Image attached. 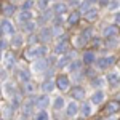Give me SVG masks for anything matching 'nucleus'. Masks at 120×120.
<instances>
[{"instance_id":"3","label":"nucleus","mask_w":120,"mask_h":120,"mask_svg":"<svg viewBox=\"0 0 120 120\" xmlns=\"http://www.w3.org/2000/svg\"><path fill=\"white\" fill-rule=\"evenodd\" d=\"M55 83H56V88H58L61 93L69 91V90H71V85H72L71 77H69L67 74H58L55 77Z\"/></svg>"},{"instance_id":"2","label":"nucleus","mask_w":120,"mask_h":120,"mask_svg":"<svg viewBox=\"0 0 120 120\" xmlns=\"http://www.w3.org/2000/svg\"><path fill=\"white\" fill-rule=\"evenodd\" d=\"M115 63H117V56H114V55H104V56H98L93 66H94V69H96V71H107V69L114 67Z\"/></svg>"},{"instance_id":"42","label":"nucleus","mask_w":120,"mask_h":120,"mask_svg":"<svg viewBox=\"0 0 120 120\" xmlns=\"http://www.w3.org/2000/svg\"><path fill=\"white\" fill-rule=\"evenodd\" d=\"M34 120H50V114L46 109H42V111H37V114L34 115Z\"/></svg>"},{"instance_id":"58","label":"nucleus","mask_w":120,"mask_h":120,"mask_svg":"<svg viewBox=\"0 0 120 120\" xmlns=\"http://www.w3.org/2000/svg\"><path fill=\"white\" fill-rule=\"evenodd\" d=\"M0 120H5V119H2V117H0Z\"/></svg>"},{"instance_id":"28","label":"nucleus","mask_w":120,"mask_h":120,"mask_svg":"<svg viewBox=\"0 0 120 120\" xmlns=\"http://www.w3.org/2000/svg\"><path fill=\"white\" fill-rule=\"evenodd\" d=\"M80 115H82L83 119H88V117H91L93 115V104L90 101H83L80 104V112H79Z\"/></svg>"},{"instance_id":"36","label":"nucleus","mask_w":120,"mask_h":120,"mask_svg":"<svg viewBox=\"0 0 120 120\" xmlns=\"http://www.w3.org/2000/svg\"><path fill=\"white\" fill-rule=\"evenodd\" d=\"M53 2H56V0H35V7L38 8V11H43V10L51 8Z\"/></svg>"},{"instance_id":"22","label":"nucleus","mask_w":120,"mask_h":120,"mask_svg":"<svg viewBox=\"0 0 120 120\" xmlns=\"http://www.w3.org/2000/svg\"><path fill=\"white\" fill-rule=\"evenodd\" d=\"M55 88H56V83L53 79H45L42 82V85H40V90H42L43 94H51V93L55 91Z\"/></svg>"},{"instance_id":"5","label":"nucleus","mask_w":120,"mask_h":120,"mask_svg":"<svg viewBox=\"0 0 120 120\" xmlns=\"http://www.w3.org/2000/svg\"><path fill=\"white\" fill-rule=\"evenodd\" d=\"M32 72L34 74H45L46 71L50 69V63H48V59L46 58H38V59H35V61H32Z\"/></svg>"},{"instance_id":"52","label":"nucleus","mask_w":120,"mask_h":120,"mask_svg":"<svg viewBox=\"0 0 120 120\" xmlns=\"http://www.w3.org/2000/svg\"><path fill=\"white\" fill-rule=\"evenodd\" d=\"M3 94V86H2V83H0V96Z\"/></svg>"},{"instance_id":"17","label":"nucleus","mask_w":120,"mask_h":120,"mask_svg":"<svg viewBox=\"0 0 120 120\" xmlns=\"http://www.w3.org/2000/svg\"><path fill=\"white\" fill-rule=\"evenodd\" d=\"M96 58H98V56H96V51L86 48V50L83 51V55H82L80 59H82L83 66H93V64H94V61H96Z\"/></svg>"},{"instance_id":"18","label":"nucleus","mask_w":120,"mask_h":120,"mask_svg":"<svg viewBox=\"0 0 120 120\" xmlns=\"http://www.w3.org/2000/svg\"><path fill=\"white\" fill-rule=\"evenodd\" d=\"M106 99V93L104 90H94V91L90 94V102L93 106H101L102 102Z\"/></svg>"},{"instance_id":"34","label":"nucleus","mask_w":120,"mask_h":120,"mask_svg":"<svg viewBox=\"0 0 120 120\" xmlns=\"http://www.w3.org/2000/svg\"><path fill=\"white\" fill-rule=\"evenodd\" d=\"M90 85H91L94 90H102V86L106 85V79L104 77H99V75H96V77H93V79H90Z\"/></svg>"},{"instance_id":"23","label":"nucleus","mask_w":120,"mask_h":120,"mask_svg":"<svg viewBox=\"0 0 120 120\" xmlns=\"http://www.w3.org/2000/svg\"><path fill=\"white\" fill-rule=\"evenodd\" d=\"M26 43V35L24 34H15L11 40H10V48H21V46Z\"/></svg>"},{"instance_id":"53","label":"nucleus","mask_w":120,"mask_h":120,"mask_svg":"<svg viewBox=\"0 0 120 120\" xmlns=\"http://www.w3.org/2000/svg\"><path fill=\"white\" fill-rule=\"evenodd\" d=\"M104 120H117V119H114V117H107V119H104Z\"/></svg>"},{"instance_id":"30","label":"nucleus","mask_w":120,"mask_h":120,"mask_svg":"<svg viewBox=\"0 0 120 120\" xmlns=\"http://www.w3.org/2000/svg\"><path fill=\"white\" fill-rule=\"evenodd\" d=\"M90 42L86 40V38L83 37L82 34H79V35H75V37H72V46H74L75 50H80V48H85V46L88 45Z\"/></svg>"},{"instance_id":"31","label":"nucleus","mask_w":120,"mask_h":120,"mask_svg":"<svg viewBox=\"0 0 120 120\" xmlns=\"http://www.w3.org/2000/svg\"><path fill=\"white\" fill-rule=\"evenodd\" d=\"M80 19H82V13L79 10H72L69 13V16H67V24L69 26H75V24L80 22Z\"/></svg>"},{"instance_id":"35","label":"nucleus","mask_w":120,"mask_h":120,"mask_svg":"<svg viewBox=\"0 0 120 120\" xmlns=\"http://www.w3.org/2000/svg\"><path fill=\"white\" fill-rule=\"evenodd\" d=\"M66 107V99L64 96H56L53 99V111H63Z\"/></svg>"},{"instance_id":"26","label":"nucleus","mask_w":120,"mask_h":120,"mask_svg":"<svg viewBox=\"0 0 120 120\" xmlns=\"http://www.w3.org/2000/svg\"><path fill=\"white\" fill-rule=\"evenodd\" d=\"M104 79H106V83H109L112 88H115V86H119V85H120V74H119V72H115V71H111Z\"/></svg>"},{"instance_id":"21","label":"nucleus","mask_w":120,"mask_h":120,"mask_svg":"<svg viewBox=\"0 0 120 120\" xmlns=\"http://www.w3.org/2000/svg\"><path fill=\"white\" fill-rule=\"evenodd\" d=\"M71 50V46H69V40H58L56 42L55 48H53V51H55L56 55H66L67 51Z\"/></svg>"},{"instance_id":"14","label":"nucleus","mask_w":120,"mask_h":120,"mask_svg":"<svg viewBox=\"0 0 120 120\" xmlns=\"http://www.w3.org/2000/svg\"><path fill=\"white\" fill-rule=\"evenodd\" d=\"M16 13H18V7H16L15 3L7 2V3H3V5H2V15H3L7 19L16 16Z\"/></svg>"},{"instance_id":"24","label":"nucleus","mask_w":120,"mask_h":120,"mask_svg":"<svg viewBox=\"0 0 120 120\" xmlns=\"http://www.w3.org/2000/svg\"><path fill=\"white\" fill-rule=\"evenodd\" d=\"M16 19H18L19 24H24V22H29L34 19V13L32 11H26V10H19L16 13Z\"/></svg>"},{"instance_id":"12","label":"nucleus","mask_w":120,"mask_h":120,"mask_svg":"<svg viewBox=\"0 0 120 120\" xmlns=\"http://www.w3.org/2000/svg\"><path fill=\"white\" fill-rule=\"evenodd\" d=\"M19 91L22 96H26V98H32V96H35V91H37V85L32 82H26L21 85V88H19Z\"/></svg>"},{"instance_id":"10","label":"nucleus","mask_w":120,"mask_h":120,"mask_svg":"<svg viewBox=\"0 0 120 120\" xmlns=\"http://www.w3.org/2000/svg\"><path fill=\"white\" fill-rule=\"evenodd\" d=\"M50 96L48 94H35L34 96V106H35V109L37 111H42V109H46L48 106H50Z\"/></svg>"},{"instance_id":"6","label":"nucleus","mask_w":120,"mask_h":120,"mask_svg":"<svg viewBox=\"0 0 120 120\" xmlns=\"http://www.w3.org/2000/svg\"><path fill=\"white\" fill-rule=\"evenodd\" d=\"M53 18H55L53 11H51V8H48V10H43V11L38 13V18L35 19V22H37V26L43 27V26H48L53 21Z\"/></svg>"},{"instance_id":"37","label":"nucleus","mask_w":120,"mask_h":120,"mask_svg":"<svg viewBox=\"0 0 120 120\" xmlns=\"http://www.w3.org/2000/svg\"><path fill=\"white\" fill-rule=\"evenodd\" d=\"M67 69H69L71 72H79V71H83V63H82V59H72Z\"/></svg>"},{"instance_id":"50","label":"nucleus","mask_w":120,"mask_h":120,"mask_svg":"<svg viewBox=\"0 0 120 120\" xmlns=\"http://www.w3.org/2000/svg\"><path fill=\"white\" fill-rule=\"evenodd\" d=\"M109 2H111V0H98V3H99V8H107Z\"/></svg>"},{"instance_id":"19","label":"nucleus","mask_w":120,"mask_h":120,"mask_svg":"<svg viewBox=\"0 0 120 120\" xmlns=\"http://www.w3.org/2000/svg\"><path fill=\"white\" fill-rule=\"evenodd\" d=\"M2 86H3V94H7V96H10V98L15 96L16 93H19L18 86L11 82V80H5V82L2 83Z\"/></svg>"},{"instance_id":"27","label":"nucleus","mask_w":120,"mask_h":120,"mask_svg":"<svg viewBox=\"0 0 120 120\" xmlns=\"http://www.w3.org/2000/svg\"><path fill=\"white\" fill-rule=\"evenodd\" d=\"M37 22H35V19H32V21H29V22H24V24H21V30H22V34L24 35H29V34H34V32H37Z\"/></svg>"},{"instance_id":"20","label":"nucleus","mask_w":120,"mask_h":120,"mask_svg":"<svg viewBox=\"0 0 120 120\" xmlns=\"http://www.w3.org/2000/svg\"><path fill=\"white\" fill-rule=\"evenodd\" d=\"M71 96H72V99L74 101H85V98H86V91H85V88H83L82 85H77L75 88H72V91H71Z\"/></svg>"},{"instance_id":"60","label":"nucleus","mask_w":120,"mask_h":120,"mask_svg":"<svg viewBox=\"0 0 120 120\" xmlns=\"http://www.w3.org/2000/svg\"><path fill=\"white\" fill-rule=\"evenodd\" d=\"M119 2H120V0H119Z\"/></svg>"},{"instance_id":"47","label":"nucleus","mask_w":120,"mask_h":120,"mask_svg":"<svg viewBox=\"0 0 120 120\" xmlns=\"http://www.w3.org/2000/svg\"><path fill=\"white\" fill-rule=\"evenodd\" d=\"M66 3H67V7H69V8H72V10H77L79 7H80V3H82V0H67Z\"/></svg>"},{"instance_id":"29","label":"nucleus","mask_w":120,"mask_h":120,"mask_svg":"<svg viewBox=\"0 0 120 120\" xmlns=\"http://www.w3.org/2000/svg\"><path fill=\"white\" fill-rule=\"evenodd\" d=\"M83 19H85L86 22H94V21H98V19H99V8L91 7V8L83 15Z\"/></svg>"},{"instance_id":"59","label":"nucleus","mask_w":120,"mask_h":120,"mask_svg":"<svg viewBox=\"0 0 120 120\" xmlns=\"http://www.w3.org/2000/svg\"><path fill=\"white\" fill-rule=\"evenodd\" d=\"M0 11H2V7H0Z\"/></svg>"},{"instance_id":"33","label":"nucleus","mask_w":120,"mask_h":120,"mask_svg":"<svg viewBox=\"0 0 120 120\" xmlns=\"http://www.w3.org/2000/svg\"><path fill=\"white\" fill-rule=\"evenodd\" d=\"M120 109V102L119 101H111L106 104V107H104V114L106 115H114L115 112H119Z\"/></svg>"},{"instance_id":"7","label":"nucleus","mask_w":120,"mask_h":120,"mask_svg":"<svg viewBox=\"0 0 120 120\" xmlns=\"http://www.w3.org/2000/svg\"><path fill=\"white\" fill-rule=\"evenodd\" d=\"M0 30L3 32V35H8V37H13L18 30H16V26L13 24V21L3 18L0 19Z\"/></svg>"},{"instance_id":"9","label":"nucleus","mask_w":120,"mask_h":120,"mask_svg":"<svg viewBox=\"0 0 120 120\" xmlns=\"http://www.w3.org/2000/svg\"><path fill=\"white\" fill-rule=\"evenodd\" d=\"M2 66H3V69L5 71H11L15 66H16V63H18V59H16V55L15 53H11V51H7L5 55L2 56Z\"/></svg>"},{"instance_id":"11","label":"nucleus","mask_w":120,"mask_h":120,"mask_svg":"<svg viewBox=\"0 0 120 120\" xmlns=\"http://www.w3.org/2000/svg\"><path fill=\"white\" fill-rule=\"evenodd\" d=\"M16 80H18L19 85H22V83L26 82H30L32 80V71L29 69V67H21L16 71Z\"/></svg>"},{"instance_id":"40","label":"nucleus","mask_w":120,"mask_h":120,"mask_svg":"<svg viewBox=\"0 0 120 120\" xmlns=\"http://www.w3.org/2000/svg\"><path fill=\"white\" fill-rule=\"evenodd\" d=\"M26 43H27L29 46H30V45H37V43H40L37 32H34V34H29V35H26Z\"/></svg>"},{"instance_id":"46","label":"nucleus","mask_w":120,"mask_h":120,"mask_svg":"<svg viewBox=\"0 0 120 120\" xmlns=\"http://www.w3.org/2000/svg\"><path fill=\"white\" fill-rule=\"evenodd\" d=\"M90 43L93 45V48H99V46H102V37H93Z\"/></svg>"},{"instance_id":"8","label":"nucleus","mask_w":120,"mask_h":120,"mask_svg":"<svg viewBox=\"0 0 120 120\" xmlns=\"http://www.w3.org/2000/svg\"><path fill=\"white\" fill-rule=\"evenodd\" d=\"M34 109H35V106H34V96L32 98H26V101L21 102V115L22 117H32V114H34Z\"/></svg>"},{"instance_id":"45","label":"nucleus","mask_w":120,"mask_h":120,"mask_svg":"<svg viewBox=\"0 0 120 120\" xmlns=\"http://www.w3.org/2000/svg\"><path fill=\"white\" fill-rule=\"evenodd\" d=\"M107 10L112 11V13L119 11V10H120V2H119V0H111V2H109V5H107Z\"/></svg>"},{"instance_id":"44","label":"nucleus","mask_w":120,"mask_h":120,"mask_svg":"<svg viewBox=\"0 0 120 120\" xmlns=\"http://www.w3.org/2000/svg\"><path fill=\"white\" fill-rule=\"evenodd\" d=\"M91 7H93V5L90 3V2H86V0H82V3H80V7H79L77 10H79V11L82 13V16H83V15H85V13H86L88 10L91 8Z\"/></svg>"},{"instance_id":"54","label":"nucleus","mask_w":120,"mask_h":120,"mask_svg":"<svg viewBox=\"0 0 120 120\" xmlns=\"http://www.w3.org/2000/svg\"><path fill=\"white\" fill-rule=\"evenodd\" d=\"M18 120H27V119H26V117H22V115H21V117H19Z\"/></svg>"},{"instance_id":"32","label":"nucleus","mask_w":120,"mask_h":120,"mask_svg":"<svg viewBox=\"0 0 120 120\" xmlns=\"http://www.w3.org/2000/svg\"><path fill=\"white\" fill-rule=\"evenodd\" d=\"M104 46H106L107 50H117V48H120V35H115V37H111V38H106Z\"/></svg>"},{"instance_id":"51","label":"nucleus","mask_w":120,"mask_h":120,"mask_svg":"<svg viewBox=\"0 0 120 120\" xmlns=\"http://www.w3.org/2000/svg\"><path fill=\"white\" fill-rule=\"evenodd\" d=\"M86 2H90L91 5H94V3H98V0H86Z\"/></svg>"},{"instance_id":"1","label":"nucleus","mask_w":120,"mask_h":120,"mask_svg":"<svg viewBox=\"0 0 120 120\" xmlns=\"http://www.w3.org/2000/svg\"><path fill=\"white\" fill-rule=\"evenodd\" d=\"M48 51L50 48L48 45H43V43H37V45H30L24 50V59H29V61H35L38 58H46L48 56Z\"/></svg>"},{"instance_id":"15","label":"nucleus","mask_w":120,"mask_h":120,"mask_svg":"<svg viewBox=\"0 0 120 120\" xmlns=\"http://www.w3.org/2000/svg\"><path fill=\"white\" fill-rule=\"evenodd\" d=\"M119 35V26L115 24H107L101 29V37L106 40V38H111V37H115Z\"/></svg>"},{"instance_id":"55","label":"nucleus","mask_w":120,"mask_h":120,"mask_svg":"<svg viewBox=\"0 0 120 120\" xmlns=\"http://www.w3.org/2000/svg\"><path fill=\"white\" fill-rule=\"evenodd\" d=\"M0 38H3V32L2 30H0Z\"/></svg>"},{"instance_id":"25","label":"nucleus","mask_w":120,"mask_h":120,"mask_svg":"<svg viewBox=\"0 0 120 120\" xmlns=\"http://www.w3.org/2000/svg\"><path fill=\"white\" fill-rule=\"evenodd\" d=\"M71 56L67 55H61V56H58V59H56V64H55V69H67L69 67V64H71Z\"/></svg>"},{"instance_id":"39","label":"nucleus","mask_w":120,"mask_h":120,"mask_svg":"<svg viewBox=\"0 0 120 120\" xmlns=\"http://www.w3.org/2000/svg\"><path fill=\"white\" fill-rule=\"evenodd\" d=\"M35 7V0H22V3L19 5V10H26V11H32Z\"/></svg>"},{"instance_id":"13","label":"nucleus","mask_w":120,"mask_h":120,"mask_svg":"<svg viewBox=\"0 0 120 120\" xmlns=\"http://www.w3.org/2000/svg\"><path fill=\"white\" fill-rule=\"evenodd\" d=\"M64 111H66V117L74 119V117H77V115H79V112H80V106H79V102H77V101H74V99H72V101L66 102Z\"/></svg>"},{"instance_id":"16","label":"nucleus","mask_w":120,"mask_h":120,"mask_svg":"<svg viewBox=\"0 0 120 120\" xmlns=\"http://www.w3.org/2000/svg\"><path fill=\"white\" fill-rule=\"evenodd\" d=\"M67 10H69V7L66 2H53V5H51V11L55 16H66Z\"/></svg>"},{"instance_id":"48","label":"nucleus","mask_w":120,"mask_h":120,"mask_svg":"<svg viewBox=\"0 0 120 120\" xmlns=\"http://www.w3.org/2000/svg\"><path fill=\"white\" fill-rule=\"evenodd\" d=\"M8 48H10V42L5 40V38H0V53H3V51L8 50Z\"/></svg>"},{"instance_id":"43","label":"nucleus","mask_w":120,"mask_h":120,"mask_svg":"<svg viewBox=\"0 0 120 120\" xmlns=\"http://www.w3.org/2000/svg\"><path fill=\"white\" fill-rule=\"evenodd\" d=\"M13 112H15V109H13V106L10 104V106H5V107L2 109V115H3V119L7 120V119H10V117L13 115Z\"/></svg>"},{"instance_id":"38","label":"nucleus","mask_w":120,"mask_h":120,"mask_svg":"<svg viewBox=\"0 0 120 120\" xmlns=\"http://www.w3.org/2000/svg\"><path fill=\"white\" fill-rule=\"evenodd\" d=\"M80 34L90 42V40L94 37V27H93V26H86V27H83L82 30H80Z\"/></svg>"},{"instance_id":"4","label":"nucleus","mask_w":120,"mask_h":120,"mask_svg":"<svg viewBox=\"0 0 120 120\" xmlns=\"http://www.w3.org/2000/svg\"><path fill=\"white\" fill-rule=\"evenodd\" d=\"M37 35H38L40 43H43V45H48V43H51V40H55L51 26H43V27H40L37 30Z\"/></svg>"},{"instance_id":"41","label":"nucleus","mask_w":120,"mask_h":120,"mask_svg":"<svg viewBox=\"0 0 120 120\" xmlns=\"http://www.w3.org/2000/svg\"><path fill=\"white\" fill-rule=\"evenodd\" d=\"M86 77H85V72L83 71H79V72H72V77H71V82H74L75 80V83H80V82H83Z\"/></svg>"},{"instance_id":"56","label":"nucleus","mask_w":120,"mask_h":120,"mask_svg":"<svg viewBox=\"0 0 120 120\" xmlns=\"http://www.w3.org/2000/svg\"><path fill=\"white\" fill-rule=\"evenodd\" d=\"M56 2H67V0H56Z\"/></svg>"},{"instance_id":"49","label":"nucleus","mask_w":120,"mask_h":120,"mask_svg":"<svg viewBox=\"0 0 120 120\" xmlns=\"http://www.w3.org/2000/svg\"><path fill=\"white\" fill-rule=\"evenodd\" d=\"M114 24L115 26H120V10L114 13Z\"/></svg>"},{"instance_id":"57","label":"nucleus","mask_w":120,"mask_h":120,"mask_svg":"<svg viewBox=\"0 0 120 120\" xmlns=\"http://www.w3.org/2000/svg\"><path fill=\"white\" fill-rule=\"evenodd\" d=\"M0 117H2V109H0Z\"/></svg>"}]
</instances>
